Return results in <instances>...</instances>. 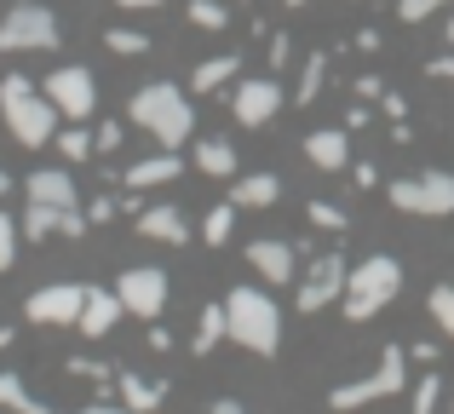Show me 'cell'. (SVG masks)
I'll use <instances>...</instances> for the list:
<instances>
[{
    "mask_svg": "<svg viewBox=\"0 0 454 414\" xmlns=\"http://www.w3.org/2000/svg\"><path fill=\"white\" fill-rule=\"evenodd\" d=\"M115 300H121V311L145 316V323H155V316L167 311V270L155 265H133L115 277Z\"/></svg>",
    "mask_w": 454,
    "mask_h": 414,
    "instance_id": "9",
    "label": "cell"
},
{
    "mask_svg": "<svg viewBox=\"0 0 454 414\" xmlns=\"http://www.w3.org/2000/svg\"><path fill=\"white\" fill-rule=\"evenodd\" d=\"M231 110H236V121H242V127H265L270 115L282 110V87H277L270 75L236 81V92H231Z\"/></svg>",
    "mask_w": 454,
    "mask_h": 414,
    "instance_id": "12",
    "label": "cell"
},
{
    "mask_svg": "<svg viewBox=\"0 0 454 414\" xmlns=\"http://www.w3.org/2000/svg\"><path fill=\"white\" fill-rule=\"evenodd\" d=\"M443 41H449V46H454V12H449V29H443Z\"/></svg>",
    "mask_w": 454,
    "mask_h": 414,
    "instance_id": "47",
    "label": "cell"
},
{
    "mask_svg": "<svg viewBox=\"0 0 454 414\" xmlns=\"http://www.w3.org/2000/svg\"><path fill=\"white\" fill-rule=\"evenodd\" d=\"M322 75H328V52H310V58H305V75H300V92H294V98H300V104H317Z\"/></svg>",
    "mask_w": 454,
    "mask_h": 414,
    "instance_id": "27",
    "label": "cell"
},
{
    "mask_svg": "<svg viewBox=\"0 0 454 414\" xmlns=\"http://www.w3.org/2000/svg\"><path fill=\"white\" fill-rule=\"evenodd\" d=\"M190 23H196V29H224L231 12H224L219 0H190Z\"/></svg>",
    "mask_w": 454,
    "mask_h": 414,
    "instance_id": "30",
    "label": "cell"
},
{
    "mask_svg": "<svg viewBox=\"0 0 454 414\" xmlns=\"http://www.w3.org/2000/svg\"><path fill=\"white\" fill-rule=\"evenodd\" d=\"M0 409H12V414H52L29 386H23V374H12V369L0 374Z\"/></svg>",
    "mask_w": 454,
    "mask_h": 414,
    "instance_id": "22",
    "label": "cell"
},
{
    "mask_svg": "<svg viewBox=\"0 0 454 414\" xmlns=\"http://www.w3.org/2000/svg\"><path fill=\"white\" fill-rule=\"evenodd\" d=\"M247 265H254L265 282H300V254H294L288 242H270V236L247 247Z\"/></svg>",
    "mask_w": 454,
    "mask_h": 414,
    "instance_id": "13",
    "label": "cell"
},
{
    "mask_svg": "<svg viewBox=\"0 0 454 414\" xmlns=\"http://www.w3.org/2000/svg\"><path fill=\"white\" fill-rule=\"evenodd\" d=\"M305 156H310V168L340 173V168H351V138L340 127H317V133H305Z\"/></svg>",
    "mask_w": 454,
    "mask_h": 414,
    "instance_id": "14",
    "label": "cell"
},
{
    "mask_svg": "<svg viewBox=\"0 0 454 414\" xmlns=\"http://www.w3.org/2000/svg\"><path fill=\"white\" fill-rule=\"evenodd\" d=\"M127 115H133L161 150H178L190 138V127H196V104H190L173 81H150V87H138L133 104H127Z\"/></svg>",
    "mask_w": 454,
    "mask_h": 414,
    "instance_id": "1",
    "label": "cell"
},
{
    "mask_svg": "<svg viewBox=\"0 0 454 414\" xmlns=\"http://www.w3.org/2000/svg\"><path fill=\"white\" fill-rule=\"evenodd\" d=\"M207 414H247V409H242V403H236V397H219V403H213Z\"/></svg>",
    "mask_w": 454,
    "mask_h": 414,
    "instance_id": "45",
    "label": "cell"
},
{
    "mask_svg": "<svg viewBox=\"0 0 454 414\" xmlns=\"http://www.w3.org/2000/svg\"><path fill=\"white\" fill-rule=\"evenodd\" d=\"M81 305H87V288H75V282H58V288L29 293L23 316H29V323H46V328H75V323H81Z\"/></svg>",
    "mask_w": 454,
    "mask_h": 414,
    "instance_id": "10",
    "label": "cell"
},
{
    "mask_svg": "<svg viewBox=\"0 0 454 414\" xmlns=\"http://www.w3.org/2000/svg\"><path fill=\"white\" fill-rule=\"evenodd\" d=\"M115 145H121V127H115V121H104V127H98V145H92V150H104V156H110Z\"/></svg>",
    "mask_w": 454,
    "mask_h": 414,
    "instance_id": "38",
    "label": "cell"
},
{
    "mask_svg": "<svg viewBox=\"0 0 454 414\" xmlns=\"http://www.w3.org/2000/svg\"><path fill=\"white\" fill-rule=\"evenodd\" d=\"M231 202L236 207H270V202H282V179L277 173H247V179L231 184Z\"/></svg>",
    "mask_w": 454,
    "mask_h": 414,
    "instance_id": "19",
    "label": "cell"
},
{
    "mask_svg": "<svg viewBox=\"0 0 454 414\" xmlns=\"http://www.w3.org/2000/svg\"><path fill=\"white\" fill-rule=\"evenodd\" d=\"M224 340V305H207V311L196 316V334H190V351H196V357H207L213 346H219Z\"/></svg>",
    "mask_w": 454,
    "mask_h": 414,
    "instance_id": "24",
    "label": "cell"
},
{
    "mask_svg": "<svg viewBox=\"0 0 454 414\" xmlns=\"http://www.w3.org/2000/svg\"><path fill=\"white\" fill-rule=\"evenodd\" d=\"M196 168L207 179H236V145L231 138H201L196 145Z\"/></svg>",
    "mask_w": 454,
    "mask_h": 414,
    "instance_id": "21",
    "label": "cell"
},
{
    "mask_svg": "<svg viewBox=\"0 0 454 414\" xmlns=\"http://www.w3.org/2000/svg\"><path fill=\"white\" fill-rule=\"evenodd\" d=\"M305 219L317 224V230H345V224H351L340 207H328V202H310V207H305Z\"/></svg>",
    "mask_w": 454,
    "mask_h": 414,
    "instance_id": "34",
    "label": "cell"
},
{
    "mask_svg": "<svg viewBox=\"0 0 454 414\" xmlns=\"http://www.w3.org/2000/svg\"><path fill=\"white\" fill-rule=\"evenodd\" d=\"M437 6H443V0H437ZM449 6H454V0H449Z\"/></svg>",
    "mask_w": 454,
    "mask_h": 414,
    "instance_id": "51",
    "label": "cell"
},
{
    "mask_svg": "<svg viewBox=\"0 0 454 414\" xmlns=\"http://www.w3.org/2000/svg\"><path fill=\"white\" fill-rule=\"evenodd\" d=\"M121 409H133V414H155V409H161V386H145L138 374H121Z\"/></svg>",
    "mask_w": 454,
    "mask_h": 414,
    "instance_id": "25",
    "label": "cell"
},
{
    "mask_svg": "<svg viewBox=\"0 0 454 414\" xmlns=\"http://www.w3.org/2000/svg\"><path fill=\"white\" fill-rule=\"evenodd\" d=\"M231 224H236V202H219L207 219H201V236H207L213 247H224V242H231Z\"/></svg>",
    "mask_w": 454,
    "mask_h": 414,
    "instance_id": "26",
    "label": "cell"
},
{
    "mask_svg": "<svg viewBox=\"0 0 454 414\" xmlns=\"http://www.w3.org/2000/svg\"><path fill=\"white\" fill-rule=\"evenodd\" d=\"M426 305H432V323H437V328H443V334L454 340V282L432 288V300H426Z\"/></svg>",
    "mask_w": 454,
    "mask_h": 414,
    "instance_id": "29",
    "label": "cell"
},
{
    "mask_svg": "<svg viewBox=\"0 0 454 414\" xmlns=\"http://www.w3.org/2000/svg\"><path fill=\"white\" fill-rule=\"evenodd\" d=\"M426 75H432V81H454V52L432 58V64H426Z\"/></svg>",
    "mask_w": 454,
    "mask_h": 414,
    "instance_id": "37",
    "label": "cell"
},
{
    "mask_svg": "<svg viewBox=\"0 0 454 414\" xmlns=\"http://www.w3.org/2000/svg\"><path fill=\"white\" fill-rule=\"evenodd\" d=\"M115 6H127V12H155V6H167V0H115Z\"/></svg>",
    "mask_w": 454,
    "mask_h": 414,
    "instance_id": "46",
    "label": "cell"
},
{
    "mask_svg": "<svg viewBox=\"0 0 454 414\" xmlns=\"http://www.w3.org/2000/svg\"><path fill=\"white\" fill-rule=\"evenodd\" d=\"M69 374H81V380H104V374H110V363H92V357H75V363H69Z\"/></svg>",
    "mask_w": 454,
    "mask_h": 414,
    "instance_id": "36",
    "label": "cell"
},
{
    "mask_svg": "<svg viewBox=\"0 0 454 414\" xmlns=\"http://www.w3.org/2000/svg\"><path fill=\"white\" fill-rule=\"evenodd\" d=\"M138 236H150V242H190V224L178 207H145L138 213Z\"/></svg>",
    "mask_w": 454,
    "mask_h": 414,
    "instance_id": "18",
    "label": "cell"
},
{
    "mask_svg": "<svg viewBox=\"0 0 454 414\" xmlns=\"http://www.w3.org/2000/svg\"><path fill=\"white\" fill-rule=\"evenodd\" d=\"M449 414H454V397H449Z\"/></svg>",
    "mask_w": 454,
    "mask_h": 414,
    "instance_id": "50",
    "label": "cell"
},
{
    "mask_svg": "<svg viewBox=\"0 0 454 414\" xmlns=\"http://www.w3.org/2000/svg\"><path fill=\"white\" fill-rule=\"evenodd\" d=\"M18 219H12L6 207H0V270H12V259H18Z\"/></svg>",
    "mask_w": 454,
    "mask_h": 414,
    "instance_id": "32",
    "label": "cell"
},
{
    "mask_svg": "<svg viewBox=\"0 0 454 414\" xmlns=\"http://www.w3.org/2000/svg\"><path fill=\"white\" fill-rule=\"evenodd\" d=\"M178 173H184V161H178V150H161V156H145V161H133L121 184H133V191H150V184H173Z\"/></svg>",
    "mask_w": 454,
    "mask_h": 414,
    "instance_id": "17",
    "label": "cell"
},
{
    "mask_svg": "<svg viewBox=\"0 0 454 414\" xmlns=\"http://www.w3.org/2000/svg\"><path fill=\"white\" fill-rule=\"evenodd\" d=\"M121 323V300L115 293H104V288H87V305H81V334H92V340H104L110 328Z\"/></svg>",
    "mask_w": 454,
    "mask_h": 414,
    "instance_id": "15",
    "label": "cell"
},
{
    "mask_svg": "<svg viewBox=\"0 0 454 414\" xmlns=\"http://www.w3.org/2000/svg\"><path fill=\"white\" fill-rule=\"evenodd\" d=\"M288 46H294L288 35H277V41H270V64H288Z\"/></svg>",
    "mask_w": 454,
    "mask_h": 414,
    "instance_id": "42",
    "label": "cell"
},
{
    "mask_svg": "<svg viewBox=\"0 0 454 414\" xmlns=\"http://www.w3.org/2000/svg\"><path fill=\"white\" fill-rule=\"evenodd\" d=\"M437 12V0H397V18L403 23H426Z\"/></svg>",
    "mask_w": 454,
    "mask_h": 414,
    "instance_id": "35",
    "label": "cell"
},
{
    "mask_svg": "<svg viewBox=\"0 0 454 414\" xmlns=\"http://www.w3.org/2000/svg\"><path fill=\"white\" fill-rule=\"evenodd\" d=\"M380 104H386V115H391V121H403V115H409V104H403L397 92H380Z\"/></svg>",
    "mask_w": 454,
    "mask_h": 414,
    "instance_id": "39",
    "label": "cell"
},
{
    "mask_svg": "<svg viewBox=\"0 0 454 414\" xmlns=\"http://www.w3.org/2000/svg\"><path fill=\"white\" fill-rule=\"evenodd\" d=\"M356 184H363V191H374V184H380V173L368 168V161H356Z\"/></svg>",
    "mask_w": 454,
    "mask_h": 414,
    "instance_id": "43",
    "label": "cell"
},
{
    "mask_svg": "<svg viewBox=\"0 0 454 414\" xmlns=\"http://www.w3.org/2000/svg\"><path fill=\"white\" fill-rule=\"evenodd\" d=\"M41 92H46V104H52L64 121H87V115L98 110V81H92V69H81V64L52 69Z\"/></svg>",
    "mask_w": 454,
    "mask_h": 414,
    "instance_id": "8",
    "label": "cell"
},
{
    "mask_svg": "<svg viewBox=\"0 0 454 414\" xmlns=\"http://www.w3.org/2000/svg\"><path fill=\"white\" fill-rule=\"evenodd\" d=\"M75 414H133V409H121V403H87V409H75Z\"/></svg>",
    "mask_w": 454,
    "mask_h": 414,
    "instance_id": "44",
    "label": "cell"
},
{
    "mask_svg": "<svg viewBox=\"0 0 454 414\" xmlns=\"http://www.w3.org/2000/svg\"><path fill=\"white\" fill-rule=\"evenodd\" d=\"M29 202H46V207L69 213V207H75V179H69V173H58V168L29 173Z\"/></svg>",
    "mask_w": 454,
    "mask_h": 414,
    "instance_id": "16",
    "label": "cell"
},
{
    "mask_svg": "<svg viewBox=\"0 0 454 414\" xmlns=\"http://www.w3.org/2000/svg\"><path fill=\"white\" fill-rule=\"evenodd\" d=\"M437 397H443V374H426L420 386H414V414H437Z\"/></svg>",
    "mask_w": 454,
    "mask_h": 414,
    "instance_id": "31",
    "label": "cell"
},
{
    "mask_svg": "<svg viewBox=\"0 0 454 414\" xmlns=\"http://www.w3.org/2000/svg\"><path fill=\"white\" fill-rule=\"evenodd\" d=\"M75 213V207H69ZM29 242H46V236H64V213L58 207H46V202H29V213H23V224H18Z\"/></svg>",
    "mask_w": 454,
    "mask_h": 414,
    "instance_id": "23",
    "label": "cell"
},
{
    "mask_svg": "<svg viewBox=\"0 0 454 414\" xmlns=\"http://www.w3.org/2000/svg\"><path fill=\"white\" fill-rule=\"evenodd\" d=\"M6 191H12V179H6V173H0V202H6Z\"/></svg>",
    "mask_w": 454,
    "mask_h": 414,
    "instance_id": "48",
    "label": "cell"
},
{
    "mask_svg": "<svg viewBox=\"0 0 454 414\" xmlns=\"http://www.w3.org/2000/svg\"><path fill=\"white\" fill-rule=\"evenodd\" d=\"M104 46H110V52L115 58H138V52H150V35H138V29H110V35H104Z\"/></svg>",
    "mask_w": 454,
    "mask_h": 414,
    "instance_id": "28",
    "label": "cell"
},
{
    "mask_svg": "<svg viewBox=\"0 0 454 414\" xmlns=\"http://www.w3.org/2000/svg\"><path fill=\"white\" fill-rule=\"evenodd\" d=\"M0 121H6V133L18 138L23 150H41L58 138V110L46 104V92L35 87L29 75H6L0 81Z\"/></svg>",
    "mask_w": 454,
    "mask_h": 414,
    "instance_id": "2",
    "label": "cell"
},
{
    "mask_svg": "<svg viewBox=\"0 0 454 414\" xmlns=\"http://www.w3.org/2000/svg\"><path fill=\"white\" fill-rule=\"evenodd\" d=\"M391 207L397 213H420V219H443V213H454V173L432 168V173H409V179L386 184Z\"/></svg>",
    "mask_w": 454,
    "mask_h": 414,
    "instance_id": "7",
    "label": "cell"
},
{
    "mask_svg": "<svg viewBox=\"0 0 454 414\" xmlns=\"http://www.w3.org/2000/svg\"><path fill=\"white\" fill-rule=\"evenodd\" d=\"M403 386H409V351H403V346H386L374 374H363V380H351V386H333V392H328V409L351 414V409L380 403V397H397Z\"/></svg>",
    "mask_w": 454,
    "mask_h": 414,
    "instance_id": "5",
    "label": "cell"
},
{
    "mask_svg": "<svg viewBox=\"0 0 454 414\" xmlns=\"http://www.w3.org/2000/svg\"><path fill=\"white\" fill-rule=\"evenodd\" d=\"M58 41H64V29L41 0H18L0 23V52H52Z\"/></svg>",
    "mask_w": 454,
    "mask_h": 414,
    "instance_id": "6",
    "label": "cell"
},
{
    "mask_svg": "<svg viewBox=\"0 0 454 414\" xmlns=\"http://www.w3.org/2000/svg\"><path fill=\"white\" fill-rule=\"evenodd\" d=\"M403 293V265L391 254H374V259H363L356 270H345V316L351 323H368V316H380L391 300Z\"/></svg>",
    "mask_w": 454,
    "mask_h": 414,
    "instance_id": "4",
    "label": "cell"
},
{
    "mask_svg": "<svg viewBox=\"0 0 454 414\" xmlns=\"http://www.w3.org/2000/svg\"><path fill=\"white\" fill-rule=\"evenodd\" d=\"M224 340H236L242 351H254V357H270V351L282 346V311L270 293L259 288H236L231 300H224Z\"/></svg>",
    "mask_w": 454,
    "mask_h": 414,
    "instance_id": "3",
    "label": "cell"
},
{
    "mask_svg": "<svg viewBox=\"0 0 454 414\" xmlns=\"http://www.w3.org/2000/svg\"><path fill=\"white\" fill-rule=\"evenodd\" d=\"M58 150H64L69 161H87V156H92V133H81V127H64V133H58Z\"/></svg>",
    "mask_w": 454,
    "mask_h": 414,
    "instance_id": "33",
    "label": "cell"
},
{
    "mask_svg": "<svg viewBox=\"0 0 454 414\" xmlns=\"http://www.w3.org/2000/svg\"><path fill=\"white\" fill-rule=\"evenodd\" d=\"M87 219H92V224H110V219H115V202H92Z\"/></svg>",
    "mask_w": 454,
    "mask_h": 414,
    "instance_id": "40",
    "label": "cell"
},
{
    "mask_svg": "<svg viewBox=\"0 0 454 414\" xmlns=\"http://www.w3.org/2000/svg\"><path fill=\"white\" fill-rule=\"evenodd\" d=\"M288 6H305V0H288Z\"/></svg>",
    "mask_w": 454,
    "mask_h": 414,
    "instance_id": "49",
    "label": "cell"
},
{
    "mask_svg": "<svg viewBox=\"0 0 454 414\" xmlns=\"http://www.w3.org/2000/svg\"><path fill=\"white\" fill-rule=\"evenodd\" d=\"M236 75H242V58L236 52L207 58V64H196V75H190V92H219V87H231Z\"/></svg>",
    "mask_w": 454,
    "mask_h": 414,
    "instance_id": "20",
    "label": "cell"
},
{
    "mask_svg": "<svg viewBox=\"0 0 454 414\" xmlns=\"http://www.w3.org/2000/svg\"><path fill=\"white\" fill-rule=\"evenodd\" d=\"M351 92H356V98H380V92H386V87H380V81H374V75H363V81H356V87H351Z\"/></svg>",
    "mask_w": 454,
    "mask_h": 414,
    "instance_id": "41",
    "label": "cell"
},
{
    "mask_svg": "<svg viewBox=\"0 0 454 414\" xmlns=\"http://www.w3.org/2000/svg\"><path fill=\"white\" fill-rule=\"evenodd\" d=\"M345 270H351V265H345L340 254H322L317 265L300 277V311H322V305L340 300V293H345Z\"/></svg>",
    "mask_w": 454,
    "mask_h": 414,
    "instance_id": "11",
    "label": "cell"
}]
</instances>
